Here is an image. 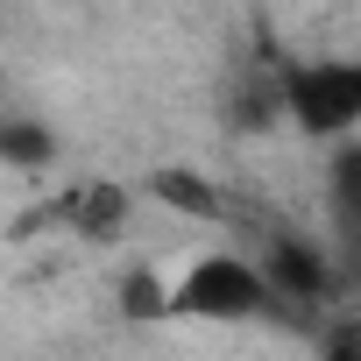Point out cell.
<instances>
[{
  "label": "cell",
  "instance_id": "obj_9",
  "mask_svg": "<svg viewBox=\"0 0 361 361\" xmlns=\"http://www.w3.org/2000/svg\"><path fill=\"white\" fill-rule=\"evenodd\" d=\"M319 361H361V319H340L319 347Z\"/></svg>",
  "mask_w": 361,
  "mask_h": 361
},
{
  "label": "cell",
  "instance_id": "obj_6",
  "mask_svg": "<svg viewBox=\"0 0 361 361\" xmlns=\"http://www.w3.org/2000/svg\"><path fill=\"white\" fill-rule=\"evenodd\" d=\"M57 156V135L36 114H0V163L8 170H43Z\"/></svg>",
  "mask_w": 361,
  "mask_h": 361
},
{
  "label": "cell",
  "instance_id": "obj_3",
  "mask_svg": "<svg viewBox=\"0 0 361 361\" xmlns=\"http://www.w3.org/2000/svg\"><path fill=\"white\" fill-rule=\"evenodd\" d=\"M255 262H262L269 290H276V298H283L290 312H298V305H319V298H326V269H333V262H326V248H319V241H305V234L276 227V234L262 241V255H255Z\"/></svg>",
  "mask_w": 361,
  "mask_h": 361
},
{
  "label": "cell",
  "instance_id": "obj_4",
  "mask_svg": "<svg viewBox=\"0 0 361 361\" xmlns=\"http://www.w3.org/2000/svg\"><path fill=\"white\" fill-rule=\"evenodd\" d=\"M142 192H149L163 213H177V220H220V213H227V192L213 185L206 170H192V163H156V170L142 177Z\"/></svg>",
  "mask_w": 361,
  "mask_h": 361
},
{
  "label": "cell",
  "instance_id": "obj_7",
  "mask_svg": "<svg viewBox=\"0 0 361 361\" xmlns=\"http://www.w3.org/2000/svg\"><path fill=\"white\" fill-rule=\"evenodd\" d=\"M121 319H128V326H163V319H177L170 283H163L156 269H128V276H121Z\"/></svg>",
  "mask_w": 361,
  "mask_h": 361
},
{
  "label": "cell",
  "instance_id": "obj_2",
  "mask_svg": "<svg viewBox=\"0 0 361 361\" xmlns=\"http://www.w3.org/2000/svg\"><path fill=\"white\" fill-rule=\"evenodd\" d=\"M283 85V121L305 135H354L361 128V57H305L276 71Z\"/></svg>",
  "mask_w": 361,
  "mask_h": 361
},
{
  "label": "cell",
  "instance_id": "obj_1",
  "mask_svg": "<svg viewBox=\"0 0 361 361\" xmlns=\"http://www.w3.org/2000/svg\"><path fill=\"white\" fill-rule=\"evenodd\" d=\"M170 298H177V319H199V326H241V319H276V312H290V305L269 290L262 262H255V255H234V248L192 255L185 269H177Z\"/></svg>",
  "mask_w": 361,
  "mask_h": 361
},
{
  "label": "cell",
  "instance_id": "obj_8",
  "mask_svg": "<svg viewBox=\"0 0 361 361\" xmlns=\"http://www.w3.org/2000/svg\"><path fill=\"white\" fill-rule=\"evenodd\" d=\"M326 177H333V206H340V213H361V142H347Z\"/></svg>",
  "mask_w": 361,
  "mask_h": 361
},
{
  "label": "cell",
  "instance_id": "obj_5",
  "mask_svg": "<svg viewBox=\"0 0 361 361\" xmlns=\"http://www.w3.org/2000/svg\"><path fill=\"white\" fill-rule=\"evenodd\" d=\"M64 220H71L85 241H114V234L128 227V192H121V185H85V192L64 199Z\"/></svg>",
  "mask_w": 361,
  "mask_h": 361
}]
</instances>
